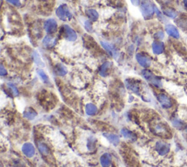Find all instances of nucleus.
Returning a JSON list of instances; mask_svg holds the SVG:
<instances>
[{
	"instance_id": "1",
	"label": "nucleus",
	"mask_w": 187,
	"mask_h": 167,
	"mask_svg": "<svg viewBox=\"0 0 187 167\" xmlns=\"http://www.w3.org/2000/svg\"><path fill=\"white\" fill-rule=\"evenodd\" d=\"M152 131L156 136L163 138H168L171 136V133L168 127L162 123H158L152 125Z\"/></svg>"
},
{
	"instance_id": "2",
	"label": "nucleus",
	"mask_w": 187,
	"mask_h": 167,
	"mask_svg": "<svg viewBox=\"0 0 187 167\" xmlns=\"http://www.w3.org/2000/svg\"><path fill=\"white\" fill-rule=\"evenodd\" d=\"M140 10L145 18H151L155 13V6L149 0H141Z\"/></svg>"
},
{
	"instance_id": "3",
	"label": "nucleus",
	"mask_w": 187,
	"mask_h": 167,
	"mask_svg": "<svg viewBox=\"0 0 187 167\" xmlns=\"http://www.w3.org/2000/svg\"><path fill=\"white\" fill-rule=\"evenodd\" d=\"M142 76L146 81H149V83H151L152 85L158 88L162 87V81H161V79L156 76L154 75L151 70H146V69L143 70L142 71Z\"/></svg>"
},
{
	"instance_id": "4",
	"label": "nucleus",
	"mask_w": 187,
	"mask_h": 167,
	"mask_svg": "<svg viewBox=\"0 0 187 167\" xmlns=\"http://www.w3.org/2000/svg\"><path fill=\"white\" fill-rule=\"evenodd\" d=\"M56 16L62 21H67L72 18V13L66 5H61L56 9Z\"/></svg>"
},
{
	"instance_id": "5",
	"label": "nucleus",
	"mask_w": 187,
	"mask_h": 167,
	"mask_svg": "<svg viewBox=\"0 0 187 167\" xmlns=\"http://www.w3.org/2000/svg\"><path fill=\"white\" fill-rule=\"evenodd\" d=\"M157 100L163 108L169 109V108L173 107V100H172L170 97L168 96L167 94H165V93H159V94H158Z\"/></svg>"
},
{
	"instance_id": "6",
	"label": "nucleus",
	"mask_w": 187,
	"mask_h": 167,
	"mask_svg": "<svg viewBox=\"0 0 187 167\" xmlns=\"http://www.w3.org/2000/svg\"><path fill=\"white\" fill-rule=\"evenodd\" d=\"M44 29L48 34H53L57 31L58 23L55 19H48L44 23Z\"/></svg>"
},
{
	"instance_id": "7",
	"label": "nucleus",
	"mask_w": 187,
	"mask_h": 167,
	"mask_svg": "<svg viewBox=\"0 0 187 167\" xmlns=\"http://www.w3.org/2000/svg\"><path fill=\"white\" fill-rule=\"evenodd\" d=\"M63 34L65 39L69 41H75L77 40L78 36L76 32L68 25H64L62 28Z\"/></svg>"
},
{
	"instance_id": "8",
	"label": "nucleus",
	"mask_w": 187,
	"mask_h": 167,
	"mask_svg": "<svg viewBox=\"0 0 187 167\" xmlns=\"http://www.w3.org/2000/svg\"><path fill=\"white\" fill-rule=\"evenodd\" d=\"M169 149H170V147H169V144H167V143L161 142V141L160 142H156V149L160 155H166V154L169 153Z\"/></svg>"
},
{
	"instance_id": "9",
	"label": "nucleus",
	"mask_w": 187,
	"mask_h": 167,
	"mask_svg": "<svg viewBox=\"0 0 187 167\" xmlns=\"http://www.w3.org/2000/svg\"><path fill=\"white\" fill-rule=\"evenodd\" d=\"M136 60L140 65H141L143 68H149L151 65V61L149 57L143 54H138L136 55Z\"/></svg>"
},
{
	"instance_id": "10",
	"label": "nucleus",
	"mask_w": 187,
	"mask_h": 167,
	"mask_svg": "<svg viewBox=\"0 0 187 167\" xmlns=\"http://www.w3.org/2000/svg\"><path fill=\"white\" fill-rule=\"evenodd\" d=\"M165 31H166L167 34L169 36L172 37V38L175 39H179L180 38V33L178 31V28L173 24L168 23L165 26Z\"/></svg>"
},
{
	"instance_id": "11",
	"label": "nucleus",
	"mask_w": 187,
	"mask_h": 167,
	"mask_svg": "<svg viewBox=\"0 0 187 167\" xmlns=\"http://www.w3.org/2000/svg\"><path fill=\"white\" fill-rule=\"evenodd\" d=\"M23 153L28 158H31L34 155L35 149L31 143H26L22 147Z\"/></svg>"
},
{
	"instance_id": "12",
	"label": "nucleus",
	"mask_w": 187,
	"mask_h": 167,
	"mask_svg": "<svg viewBox=\"0 0 187 167\" xmlns=\"http://www.w3.org/2000/svg\"><path fill=\"white\" fill-rule=\"evenodd\" d=\"M152 51L155 54H161L164 51V44L162 41H154L152 44Z\"/></svg>"
},
{
	"instance_id": "13",
	"label": "nucleus",
	"mask_w": 187,
	"mask_h": 167,
	"mask_svg": "<svg viewBox=\"0 0 187 167\" xmlns=\"http://www.w3.org/2000/svg\"><path fill=\"white\" fill-rule=\"evenodd\" d=\"M126 85H127V88L130 90L134 93L139 94L140 91V88L139 84L137 83L135 81H132V80H127L126 81Z\"/></svg>"
},
{
	"instance_id": "14",
	"label": "nucleus",
	"mask_w": 187,
	"mask_h": 167,
	"mask_svg": "<svg viewBox=\"0 0 187 167\" xmlns=\"http://www.w3.org/2000/svg\"><path fill=\"white\" fill-rule=\"evenodd\" d=\"M38 147L39 149V151L40 152V153L42 154L43 157H46L47 158L51 157V152H50V149L45 144H43L42 142H38Z\"/></svg>"
},
{
	"instance_id": "15",
	"label": "nucleus",
	"mask_w": 187,
	"mask_h": 167,
	"mask_svg": "<svg viewBox=\"0 0 187 167\" xmlns=\"http://www.w3.org/2000/svg\"><path fill=\"white\" fill-rule=\"evenodd\" d=\"M162 13L165 16L168 17L169 18L175 19L178 16V13L171 8H164L162 9Z\"/></svg>"
},
{
	"instance_id": "16",
	"label": "nucleus",
	"mask_w": 187,
	"mask_h": 167,
	"mask_svg": "<svg viewBox=\"0 0 187 167\" xmlns=\"http://www.w3.org/2000/svg\"><path fill=\"white\" fill-rule=\"evenodd\" d=\"M56 38H53V36H51L50 34L45 36V38L43 39V45H44L45 47H48V48L53 46V45L56 44Z\"/></svg>"
},
{
	"instance_id": "17",
	"label": "nucleus",
	"mask_w": 187,
	"mask_h": 167,
	"mask_svg": "<svg viewBox=\"0 0 187 167\" xmlns=\"http://www.w3.org/2000/svg\"><path fill=\"white\" fill-rule=\"evenodd\" d=\"M100 163L103 167H109L111 164V157L109 154H103L100 158Z\"/></svg>"
},
{
	"instance_id": "18",
	"label": "nucleus",
	"mask_w": 187,
	"mask_h": 167,
	"mask_svg": "<svg viewBox=\"0 0 187 167\" xmlns=\"http://www.w3.org/2000/svg\"><path fill=\"white\" fill-rule=\"evenodd\" d=\"M100 43L102 46H103L104 49H105L106 51L110 54V55L113 56V57H115V56L116 55L117 52L115 51L114 48L112 45H110V43H108L107 42H104V41H101Z\"/></svg>"
},
{
	"instance_id": "19",
	"label": "nucleus",
	"mask_w": 187,
	"mask_h": 167,
	"mask_svg": "<svg viewBox=\"0 0 187 167\" xmlns=\"http://www.w3.org/2000/svg\"><path fill=\"white\" fill-rule=\"evenodd\" d=\"M110 67H111V63L109 62H106L103 64V65L101 66L100 69H99V75L102 76H106L108 74V71H109Z\"/></svg>"
},
{
	"instance_id": "20",
	"label": "nucleus",
	"mask_w": 187,
	"mask_h": 167,
	"mask_svg": "<svg viewBox=\"0 0 187 167\" xmlns=\"http://www.w3.org/2000/svg\"><path fill=\"white\" fill-rule=\"evenodd\" d=\"M55 72L56 74L58 76H62L66 75L67 73V69L64 65H63L62 64H57L55 66Z\"/></svg>"
},
{
	"instance_id": "21",
	"label": "nucleus",
	"mask_w": 187,
	"mask_h": 167,
	"mask_svg": "<svg viewBox=\"0 0 187 167\" xmlns=\"http://www.w3.org/2000/svg\"><path fill=\"white\" fill-rule=\"evenodd\" d=\"M104 136L110 142H111L113 144L117 145L119 143V138L118 136L115 134L113 133H104Z\"/></svg>"
},
{
	"instance_id": "22",
	"label": "nucleus",
	"mask_w": 187,
	"mask_h": 167,
	"mask_svg": "<svg viewBox=\"0 0 187 167\" xmlns=\"http://www.w3.org/2000/svg\"><path fill=\"white\" fill-rule=\"evenodd\" d=\"M86 15L88 17L89 19H91V21H97L99 18V14L95 10L89 9L86 11Z\"/></svg>"
},
{
	"instance_id": "23",
	"label": "nucleus",
	"mask_w": 187,
	"mask_h": 167,
	"mask_svg": "<svg viewBox=\"0 0 187 167\" xmlns=\"http://www.w3.org/2000/svg\"><path fill=\"white\" fill-rule=\"evenodd\" d=\"M97 108L96 106H94V104L88 103L87 104L86 106V113L88 114V115H94L97 113Z\"/></svg>"
},
{
	"instance_id": "24",
	"label": "nucleus",
	"mask_w": 187,
	"mask_h": 167,
	"mask_svg": "<svg viewBox=\"0 0 187 167\" xmlns=\"http://www.w3.org/2000/svg\"><path fill=\"white\" fill-rule=\"evenodd\" d=\"M23 116H24L26 118L29 119V120H33V119L37 116V113L35 112V111L32 109V108H29L24 112Z\"/></svg>"
},
{
	"instance_id": "25",
	"label": "nucleus",
	"mask_w": 187,
	"mask_h": 167,
	"mask_svg": "<svg viewBox=\"0 0 187 167\" xmlns=\"http://www.w3.org/2000/svg\"><path fill=\"white\" fill-rule=\"evenodd\" d=\"M38 75L40 76V77L41 78V79L43 80V81L45 82V83H47V84H49V78L48 76L46 73H45L44 71H43V70H41V69H40V70H38Z\"/></svg>"
},
{
	"instance_id": "26",
	"label": "nucleus",
	"mask_w": 187,
	"mask_h": 167,
	"mask_svg": "<svg viewBox=\"0 0 187 167\" xmlns=\"http://www.w3.org/2000/svg\"><path fill=\"white\" fill-rule=\"evenodd\" d=\"M121 133L126 138H129V139H134V134L132 133L131 131H129L127 129H122L121 130Z\"/></svg>"
},
{
	"instance_id": "27",
	"label": "nucleus",
	"mask_w": 187,
	"mask_h": 167,
	"mask_svg": "<svg viewBox=\"0 0 187 167\" xmlns=\"http://www.w3.org/2000/svg\"><path fill=\"white\" fill-rule=\"evenodd\" d=\"M33 57H34V62H35L37 65L38 66H40V67H43L44 66V63H43L42 60H41V58L40 57V56H39V54L37 53V52H34V54H33Z\"/></svg>"
},
{
	"instance_id": "28",
	"label": "nucleus",
	"mask_w": 187,
	"mask_h": 167,
	"mask_svg": "<svg viewBox=\"0 0 187 167\" xmlns=\"http://www.w3.org/2000/svg\"><path fill=\"white\" fill-rule=\"evenodd\" d=\"M154 37H155L158 40H162L164 38V34L162 31H159L155 34Z\"/></svg>"
},
{
	"instance_id": "29",
	"label": "nucleus",
	"mask_w": 187,
	"mask_h": 167,
	"mask_svg": "<svg viewBox=\"0 0 187 167\" xmlns=\"http://www.w3.org/2000/svg\"><path fill=\"white\" fill-rule=\"evenodd\" d=\"M8 86H9L10 90H11V92L13 94V95H15V96H17V95H18V89H17L14 85H13V84H8Z\"/></svg>"
},
{
	"instance_id": "30",
	"label": "nucleus",
	"mask_w": 187,
	"mask_h": 167,
	"mask_svg": "<svg viewBox=\"0 0 187 167\" xmlns=\"http://www.w3.org/2000/svg\"><path fill=\"white\" fill-rule=\"evenodd\" d=\"M173 125L176 128H181L183 127V125H184V123H183L181 121H180V120H178V119H175V120H173Z\"/></svg>"
},
{
	"instance_id": "31",
	"label": "nucleus",
	"mask_w": 187,
	"mask_h": 167,
	"mask_svg": "<svg viewBox=\"0 0 187 167\" xmlns=\"http://www.w3.org/2000/svg\"><path fill=\"white\" fill-rule=\"evenodd\" d=\"M7 2L8 3H10V5L16 6V7H19L21 5L20 0H7Z\"/></svg>"
},
{
	"instance_id": "32",
	"label": "nucleus",
	"mask_w": 187,
	"mask_h": 167,
	"mask_svg": "<svg viewBox=\"0 0 187 167\" xmlns=\"http://www.w3.org/2000/svg\"><path fill=\"white\" fill-rule=\"evenodd\" d=\"M0 74H1V76H5L7 74V70H6L5 67L3 65H1V67H0Z\"/></svg>"
},
{
	"instance_id": "33",
	"label": "nucleus",
	"mask_w": 187,
	"mask_h": 167,
	"mask_svg": "<svg viewBox=\"0 0 187 167\" xmlns=\"http://www.w3.org/2000/svg\"><path fill=\"white\" fill-rule=\"evenodd\" d=\"M86 29L87 30H88V31H91V29H92V27H91V23L89 22V21H86Z\"/></svg>"
},
{
	"instance_id": "34",
	"label": "nucleus",
	"mask_w": 187,
	"mask_h": 167,
	"mask_svg": "<svg viewBox=\"0 0 187 167\" xmlns=\"http://www.w3.org/2000/svg\"><path fill=\"white\" fill-rule=\"evenodd\" d=\"M184 5L185 8H187V0H184Z\"/></svg>"
}]
</instances>
